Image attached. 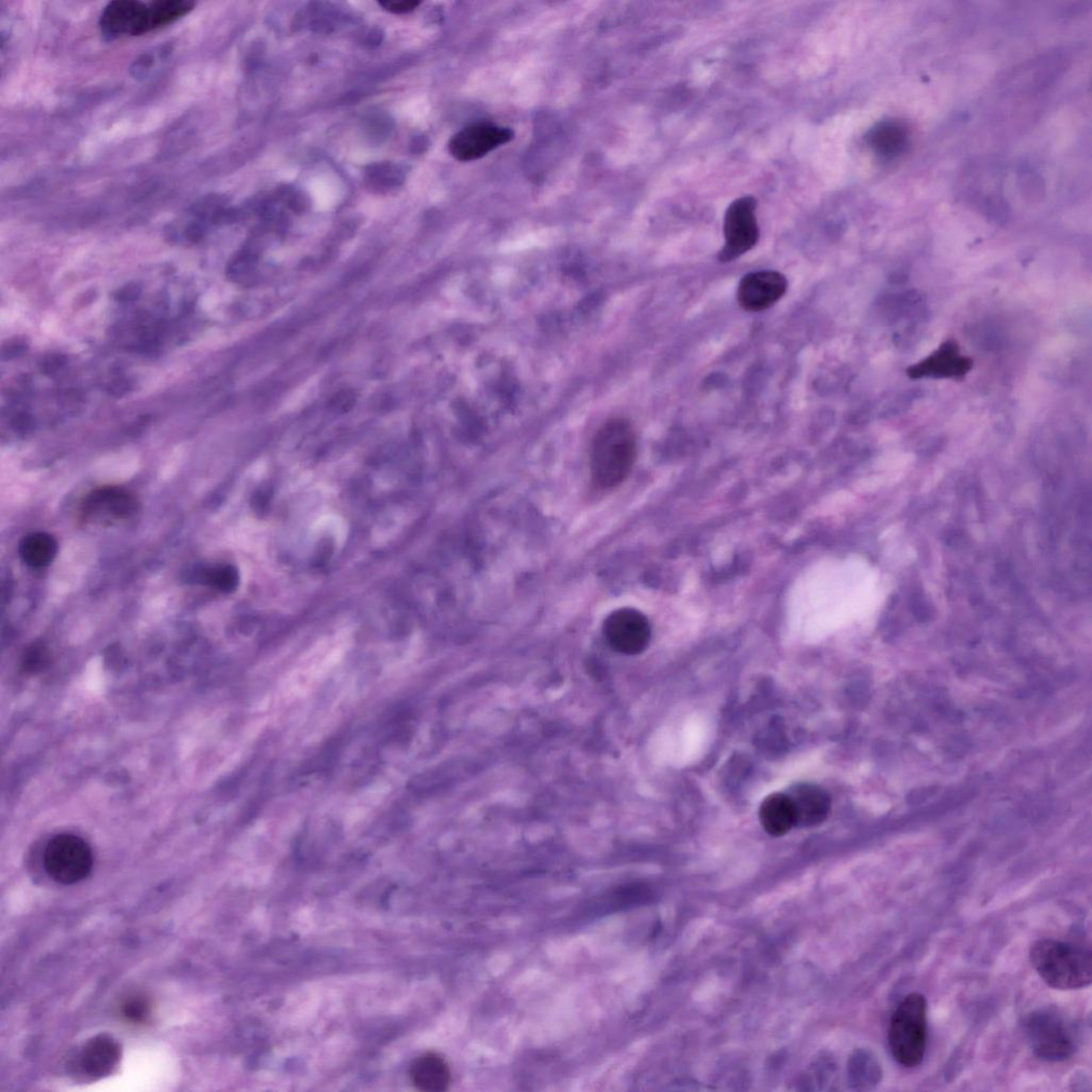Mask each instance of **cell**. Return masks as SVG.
Listing matches in <instances>:
<instances>
[{
    "label": "cell",
    "instance_id": "obj_1",
    "mask_svg": "<svg viewBox=\"0 0 1092 1092\" xmlns=\"http://www.w3.org/2000/svg\"><path fill=\"white\" fill-rule=\"evenodd\" d=\"M637 457V438L632 424L615 418L594 435L590 451V470L600 489H613L629 477Z\"/></svg>",
    "mask_w": 1092,
    "mask_h": 1092
},
{
    "label": "cell",
    "instance_id": "obj_2",
    "mask_svg": "<svg viewBox=\"0 0 1092 1092\" xmlns=\"http://www.w3.org/2000/svg\"><path fill=\"white\" fill-rule=\"evenodd\" d=\"M1029 960L1051 988L1078 990L1091 984V951L1082 945L1054 939L1039 940L1029 949Z\"/></svg>",
    "mask_w": 1092,
    "mask_h": 1092
},
{
    "label": "cell",
    "instance_id": "obj_3",
    "mask_svg": "<svg viewBox=\"0 0 1092 1092\" xmlns=\"http://www.w3.org/2000/svg\"><path fill=\"white\" fill-rule=\"evenodd\" d=\"M889 1046L900 1066L915 1068L922 1063L927 1047V1001L923 995H908L895 1008Z\"/></svg>",
    "mask_w": 1092,
    "mask_h": 1092
},
{
    "label": "cell",
    "instance_id": "obj_4",
    "mask_svg": "<svg viewBox=\"0 0 1092 1092\" xmlns=\"http://www.w3.org/2000/svg\"><path fill=\"white\" fill-rule=\"evenodd\" d=\"M1025 1040L1032 1053L1049 1062L1067 1060L1077 1050L1076 1032L1057 1012L1036 1010L1023 1022Z\"/></svg>",
    "mask_w": 1092,
    "mask_h": 1092
},
{
    "label": "cell",
    "instance_id": "obj_5",
    "mask_svg": "<svg viewBox=\"0 0 1092 1092\" xmlns=\"http://www.w3.org/2000/svg\"><path fill=\"white\" fill-rule=\"evenodd\" d=\"M93 863L89 844L73 834L54 836L44 852V867L49 878L66 886L85 881L92 871Z\"/></svg>",
    "mask_w": 1092,
    "mask_h": 1092
},
{
    "label": "cell",
    "instance_id": "obj_6",
    "mask_svg": "<svg viewBox=\"0 0 1092 1092\" xmlns=\"http://www.w3.org/2000/svg\"><path fill=\"white\" fill-rule=\"evenodd\" d=\"M756 207L757 202L751 196L737 199L728 207L724 224L725 245L719 254L720 262H732L754 248L759 238Z\"/></svg>",
    "mask_w": 1092,
    "mask_h": 1092
},
{
    "label": "cell",
    "instance_id": "obj_7",
    "mask_svg": "<svg viewBox=\"0 0 1092 1092\" xmlns=\"http://www.w3.org/2000/svg\"><path fill=\"white\" fill-rule=\"evenodd\" d=\"M99 25L108 41L144 36L155 31L153 5L140 0H115L104 8Z\"/></svg>",
    "mask_w": 1092,
    "mask_h": 1092
},
{
    "label": "cell",
    "instance_id": "obj_8",
    "mask_svg": "<svg viewBox=\"0 0 1092 1092\" xmlns=\"http://www.w3.org/2000/svg\"><path fill=\"white\" fill-rule=\"evenodd\" d=\"M514 132L509 127L493 123L471 124L456 133L450 142V152L458 161L469 162L481 159L495 150L509 144Z\"/></svg>",
    "mask_w": 1092,
    "mask_h": 1092
},
{
    "label": "cell",
    "instance_id": "obj_9",
    "mask_svg": "<svg viewBox=\"0 0 1092 1092\" xmlns=\"http://www.w3.org/2000/svg\"><path fill=\"white\" fill-rule=\"evenodd\" d=\"M604 634L610 646L624 655L642 653L651 640L648 618L637 610L621 609L609 616Z\"/></svg>",
    "mask_w": 1092,
    "mask_h": 1092
},
{
    "label": "cell",
    "instance_id": "obj_10",
    "mask_svg": "<svg viewBox=\"0 0 1092 1092\" xmlns=\"http://www.w3.org/2000/svg\"><path fill=\"white\" fill-rule=\"evenodd\" d=\"M786 290L787 280L782 273L773 270L756 271L742 279L737 288V300L744 310L761 312L775 306Z\"/></svg>",
    "mask_w": 1092,
    "mask_h": 1092
},
{
    "label": "cell",
    "instance_id": "obj_11",
    "mask_svg": "<svg viewBox=\"0 0 1092 1092\" xmlns=\"http://www.w3.org/2000/svg\"><path fill=\"white\" fill-rule=\"evenodd\" d=\"M139 510V502L128 491L121 488H103L94 491L83 504V514L89 521L116 522L127 520Z\"/></svg>",
    "mask_w": 1092,
    "mask_h": 1092
},
{
    "label": "cell",
    "instance_id": "obj_12",
    "mask_svg": "<svg viewBox=\"0 0 1092 1092\" xmlns=\"http://www.w3.org/2000/svg\"><path fill=\"white\" fill-rule=\"evenodd\" d=\"M120 1059L119 1043L112 1036L98 1035L81 1048L77 1062L86 1078L101 1080L117 1069Z\"/></svg>",
    "mask_w": 1092,
    "mask_h": 1092
},
{
    "label": "cell",
    "instance_id": "obj_13",
    "mask_svg": "<svg viewBox=\"0 0 1092 1092\" xmlns=\"http://www.w3.org/2000/svg\"><path fill=\"white\" fill-rule=\"evenodd\" d=\"M787 795L795 809L796 826L809 828L826 821L831 800L823 788L810 783H800L791 787Z\"/></svg>",
    "mask_w": 1092,
    "mask_h": 1092
},
{
    "label": "cell",
    "instance_id": "obj_14",
    "mask_svg": "<svg viewBox=\"0 0 1092 1092\" xmlns=\"http://www.w3.org/2000/svg\"><path fill=\"white\" fill-rule=\"evenodd\" d=\"M414 1086L423 1092L446 1091L452 1082V1072L447 1061L436 1053H425L417 1057L408 1070Z\"/></svg>",
    "mask_w": 1092,
    "mask_h": 1092
},
{
    "label": "cell",
    "instance_id": "obj_15",
    "mask_svg": "<svg viewBox=\"0 0 1092 1092\" xmlns=\"http://www.w3.org/2000/svg\"><path fill=\"white\" fill-rule=\"evenodd\" d=\"M758 817L763 829L776 837L786 834L796 826L793 803L784 793H775L764 800Z\"/></svg>",
    "mask_w": 1092,
    "mask_h": 1092
},
{
    "label": "cell",
    "instance_id": "obj_16",
    "mask_svg": "<svg viewBox=\"0 0 1092 1092\" xmlns=\"http://www.w3.org/2000/svg\"><path fill=\"white\" fill-rule=\"evenodd\" d=\"M867 142L880 157L892 159L904 153L908 133L902 124L894 121L882 122L870 129Z\"/></svg>",
    "mask_w": 1092,
    "mask_h": 1092
},
{
    "label": "cell",
    "instance_id": "obj_17",
    "mask_svg": "<svg viewBox=\"0 0 1092 1092\" xmlns=\"http://www.w3.org/2000/svg\"><path fill=\"white\" fill-rule=\"evenodd\" d=\"M22 560L32 568H43L52 562L59 552L56 539L46 533H34L24 537L18 548Z\"/></svg>",
    "mask_w": 1092,
    "mask_h": 1092
},
{
    "label": "cell",
    "instance_id": "obj_18",
    "mask_svg": "<svg viewBox=\"0 0 1092 1092\" xmlns=\"http://www.w3.org/2000/svg\"><path fill=\"white\" fill-rule=\"evenodd\" d=\"M969 363L960 356L958 347L946 344L922 364L912 369V376H925L927 374L938 376H959L969 369Z\"/></svg>",
    "mask_w": 1092,
    "mask_h": 1092
},
{
    "label": "cell",
    "instance_id": "obj_19",
    "mask_svg": "<svg viewBox=\"0 0 1092 1092\" xmlns=\"http://www.w3.org/2000/svg\"><path fill=\"white\" fill-rule=\"evenodd\" d=\"M171 50L170 45H159L145 51L132 63L130 67L131 76L135 79L149 78L169 57Z\"/></svg>",
    "mask_w": 1092,
    "mask_h": 1092
},
{
    "label": "cell",
    "instance_id": "obj_20",
    "mask_svg": "<svg viewBox=\"0 0 1092 1092\" xmlns=\"http://www.w3.org/2000/svg\"><path fill=\"white\" fill-rule=\"evenodd\" d=\"M204 581L213 589L230 592L237 587L238 575L230 566L209 569L205 572Z\"/></svg>",
    "mask_w": 1092,
    "mask_h": 1092
},
{
    "label": "cell",
    "instance_id": "obj_21",
    "mask_svg": "<svg viewBox=\"0 0 1092 1092\" xmlns=\"http://www.w3.org/2000/svg\"><path fill=\"white\" fill-rule=\"evenodd\" d=\"M121 1014L129 1023L145 1024L151 1017V1004L145 997H131L123 1003Z\"/></svg>",
    "mask_w": 1092,
    "mask_h": 1092
},
{
    "label": "cell",
    "instance_id": "obj_22",
    "mask_svg": "<svg viewBox=\"0 0 1092 1092\" xmlns=\"http://www.w3.org/2000/svg\"><path fill=\"white\" fill-rule=\"evenodd\" d=\"M48 661L49 655L46 648L36 644L26 651L23 659V668L27 672H37L42 670Z\"/></svg>",
    "mask_w": 1092,
    "mask_h": 1092
},
{
    "label": "cell",
    "instance_id": "obj_23",
    "mask_svg": "<svg viewBox=\"0 0 1092 1092\" xmlns=\"http://www.w3.org/2000/svg\"><path fill=\"white\" fill-rule=\"evenodd\" d=\"M379 5L389 12L404 14L415 11L421 5V2H418V0H399V2L385 0V2H380Z\"/></svg>",
    "mask_w": 1092,
    "mask_h": 1092
},
{
    "label": "cell",
    "instance_id": "obj_24",
    "mask_svg": "<svg viewBox=\"0 0 1092 1092\" xmlns=\"http://www.w3.org/2000/svg\"><path fill=\"white\" fill-rule=\"evenodd\" d=\"M67 360L61 354H50L42 363V371L46 375L60 373L66 366Z\"/></svg>",
    "mask_w": 1092,
    "mask_h": 1092
},
{
    "label": "cell",
    "instance_id": "obj_25",
    "mask_svg": "<svg viewBox=\"0 0 1092 1092\" xmlns=\"http://www.w3.org/2000/svg\"><path fill=\"white\" fill-rule=\"evenodd\" d=\"M142 295V287L139 284L130 283L121 288L116 295L117 299L121 303H133Z\"/></svg>",
    "mask_w": 1092,
    "mask_h": 1092
},
{
    "label": "cell",
    "instance_id": "obj_26",
    "mask_svg": "<svg viewBox=\"0 0 1092 1092\" xmlns=\"http://www.w3.org/2000/svg\"><path fill=\"white\" fill-rule=\"evenodd\" d=\"M353 395H351L349 392H343L334 398L332 406L336 410H342V412H347V410H349L353 405Z\"/></svg>",
    "mask_w": 1092,
    "mask_h": 1092
},
{
    "label": "cell",
    "instance_id": "obj_27",
    "mask_svg": "<svg viewBox=\"0 0 1092 1092\" xmlns=\"http://www.w3.org/2000/svg\"><path fill=\"white\" fill-rule=\"evenodd\" d=\"M26 349H27V346H26L25 343H22V342H18V341L17 342H12V343H9L8 346L4 347L3 356H4L5 359L16 358L18 356H22V354L25 352Z\"/></svg>",
    "mask_w": 1092,
    "mask_h": 1092
},
{
    "label": "cell",
    "instance_id": "obj_28",
    "mask_svg": "<svg viewBox=\"0 0 1092 1092\" xmlns=\"http://www.w3.org/2000/svg\"><path fill=\"white\" fill-rule=\"evenodd\" d=\"M12 425L16 431L26 432L27 430L31 429L33 425V420L29 415L22 414L13 419Z\"/></svg>",
    "mask_w": 1092,
    "mask_h": 1092
}]
</instances>
